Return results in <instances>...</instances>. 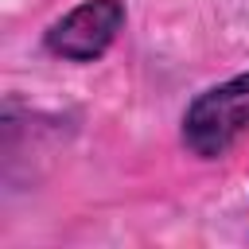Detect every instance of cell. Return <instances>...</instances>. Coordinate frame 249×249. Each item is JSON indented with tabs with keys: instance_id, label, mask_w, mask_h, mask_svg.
Returning a JSON list of instances; mask_svg holds the SVG:
<instances>
[{
	"instance_id": "6da1fadb",
	"label": "cell",
	"mask_w": 249,
	"mask_h": 249,
	"mask_svg": "<svg viewBox=\"0 0 249 249\" xmlns=\"http://www.w3.org/2000/svg\"><path fill=\"white\" fill-rule=\"evenodd\" d=\"M245 132H249V70L233 74L222 86L202 89L183 113V144L202 160L230 152Z\"/></svg>"
},
{
	"instance_id": "7a4b0ae2",
	"label": "cell",
	"mask_w": 249,
	"mask_h": 249,
	"mask_svg": "<svg viewBox=\"0 0 249 249\" xmlns=\"http://www.w3.org/2000/svg\"><path fill=\"white\" fill-rule=\"evenodd\" d=\"M121 27H124V0H82L47 27L43 43L51 54L66 62H93L113 47Z\"/></svg>"
}]
</instances>
